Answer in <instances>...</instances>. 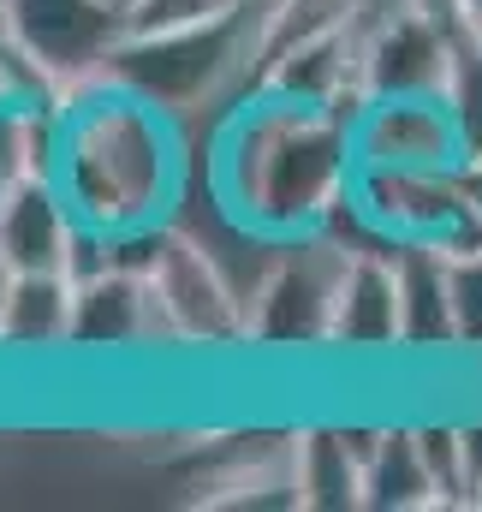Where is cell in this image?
Instances as JSON below:
<instances>
[{"label": "cell", "instance_id": "1", "mask_svg": "<svg viewBox=\"0 0 482 512\" xmlns=\"http://www.w3.org/2000/svg\"><path fill=\"white\" fill-rule=\"evenodd\" d=\"M352 179V126L322 102H292L268 90H250L244 108H233L209 161L215 197L268 239L322 233V221L352 197Z\"/></svg>", "mask_w": 482, "mask_h": 512}, {"label": "cell", "instance_id": "2", "mask_svg": "<svg viewBox=\"0 0 482 512\" xmlns=\"http://www.w3.org/2000/svg\"><path fill=\"white\" fill-rule=\"evenodd\" d=\"M60 197L78 221L137 233L173 215L185 191V143L179 120L155 102L108 84H90L60 102Z\"/></svg>", "mask_w": 482, "mask_h": 512}, {"label": "cell", "instance_id": "3", "mask_svg": "<svg viewBox=\"0 0 482 512\" xmlns=\"http://www.w3.org/2000/svg\"><path fill=\"white\" fill-rule=\"evenodd\" d=\"M120 268H137L167 346H244V292L179 221L114 233Z\"/></svg>", "mask_w": 482, "mask_h": 512}, {"label": "cell", "instance_id": "4", "mask_svg": "<svg viewBox=\"0 0 482 512\" xmlns=\"http://www.w3.org/2000/svg\"><path fill=\"white\" fill-rule=\"evenodd\" d=\"M250 60H256V0L233 18H215V24L125 36L108 78L131 96L155 102L161 114L185 120V114L209 108L233 78H250Z\"/></svg>", "mask_w": 482, "mask_h": 512}, {"label": "cell", "instance_id": "5", "mask_svg": "<svg viewBox=\"0 0 482 512\" xmlns=\"http://www.w3.org/2000/svg\"><path fill=\"white\" fill-rule=\"evenodd\" d=\"M125 36L131 24L108 0H6V42L54 102L108 84Z\"/></svg>", "mask_w": 482, "mask_h": 512}, {"label": "cell", "instance_id": "6", "mask_svg": "<svg viewBox=\"0 0 482 512\" xmlns=\"http://www.w3.org/2000/svg\"><path fill=\"white\" fill-rule=\"evenodd\" d=\"M340 268H346V251L328 233L292 239L280 251V262L268 268V280L256 286L250 310H244V346H262V352H310V346H328Z\"/></svg>", "mask_w": 482, "mask_h": 512}, {"label": "cell", "instance_id": "7", "mask_svg": "<svg viewBox=\"0 0 482 512\" xmlns=\"http://www.w3.org/2000/svg\"><path fill=\"white\" fill-rule=\"evenodd\" d=\"M358 167H459L465 143L447 96H369L352 120Z\"/></svg>", "mask_w": 482, "mask_h": 512}, {"label": "cell", "instance_id": "8", "mask_svg": "<svg viewBox=\"0 0 482 512\" xmlns=\"http://www.w3.org/2000/svg\"><path fill=\"white\" fill-rule=\"evenodd\" d=\"M453 30H441L435 18L411 12L405 0L358 42L363 90L369 96H441L447 66H453Z\"/></svg>", "mask_w": 482, "mask_h": 512}, {"label": "cell", "instance_id": "9", "mask_svg": "<svg viewBox=\"0 0 482 512\" xmlns=\"http://www.w3.org/2000/svg\"><path fill=\"white\" fill-rule=\"evenodd\" d=\"M352 197L381 233L423 239V245H435L441 227L465 209L459 167H358Z\"/></svg>", "mask_w": 482, "mask_h": 512}, {"label": "cell", "instance_id": "10", "mask_svg": "<svg viewBox=\"0 0 482 512\" xmlns=\"http://www.w3.org/2000/svg\"><path fill=\"white\" fill-rule=\"evenodd\" d=\"M155 304L137 268H108L84 286H72V352H131V346H155Z\"/></svg>", "mask_w": 482, "mask_h": 512}, {"label": "cell", "instance_id": "11", "mask_svg": "<svg viewBox=\"0 0 482 512\" xmlns=\"http://www.w3.org/2000/svg\"><path fill=\"white\" fill-rule=\"evenodd\" d=\"M393 274H399V346L405 352H453L459 316H453L447 256L423 239H399Z\"/></svg>", "mask_w": 482, "mask_h": 512}, {"label": "cell", "instance_id": "12", "mask_svg": "<svg viewBox=\"0 0 482 512\" xmlns=\"http://www.w3.org/2000/svg\"><path fill=\"white\" fill-rule=\"evenodd\" d=\"M328 346H340V352H399V274H393V256H346Z\"/></svg>", "mask_w": 482, "mask_h": 512}, {"label": "cell", "instance_id": "13", "mask_svg": "<svg viewBox=\"0 0 482 512\" xmlns=\"http://www.w3.org/2000/svg\"><path fill=\"white\" fill-rule=\"evenodd\" d=\"M72 233V203L60 197L54 179H24L0 197V256L12 274L30 268H60Z\"/></svg>", "mask_w": 482, "mask_h": 512}, {"label": "cell", "instance_id": "14", "mask_svg": "<svg viewBox=\"0 0 482 512\" xmlns=\"http://www.w3.org/2000/svg\"><path fill=\"white\" fill-rule=\"evenodd\" d=\"M292 483L304 512H346L363 507V459L340 423H304L292 429Z\"/></svg>", "mask_w": 482, "mask_h": 512}, {"label": "cell", "instance_id": "15", "mask_svg": "<svg viewBox=\"0 0 482 512\" xmlns=\"http://www.w3.org/2000/svg\"><path fill=\"white\" fill-rule=\"evenodd\" d=\"M72 334V280L60 268L12 274L0 292V340L6 352H60Z\"/></svg>", "mask_w": 482, "mask_h": 512}, {"label": "cell", "instance_id": "16", "mask_svg": "<svg viewBox=\"0 0 482 512\" xmlns=\"http://www.w3.org/2000/svg\"><path fill=\"white\" fill-rule=\"evenodd\" d=\"M363 507H375V512H441L435 471H429V459H423L411 423H387V429H381V447H375L369 465H363Z\"/></svg>", "mask_w": 482, "mask_h": 512}, {"label": "cell", "instance_id": "17", "mask_svg": "<svg viewBox=\"0 0 482 512\" xmlns=\"http://www.w3.org/2000/svg\"><path fill=\"white\" fill-rule=\"evenodd\" d=\"M363 12V0H256V60H250V84L268 60L304 48V42H322V36H340L352 30Z\"/></svg>", "mask_w": 482, "mask_h": 512}, {"label": "cell", "instance_id": "18", "mask_svg": "<svg viewBox=\"0 0 482 512\" xmlns=\"http://www.w3.org/2000/svg\"><path fill=\"white\" fill-rule=\"evenodd\" d=\"M453 120H459V143H465V161L482 155V42L477 36H459L453 42V66H447V84H441Z\"/></svg>", "mask_w": 482, "mask_h": 512}, {"label": "cell", "instance_id": "19", "mask_svg": "<svg viewBox=\"0 0 482 512\" xmlns=\"http://www.w3.org/2000/svg\"><path fill=\"white\" fill-rule=\"evenodd\" d=\"M417 429V447L435 471V489H441V512L471 507V483H465V435L459 423H411Z\"/></svg>", "mask_w": 482, "mask_h": 512}, {"label": "cell", "instance_id": "20", "mask_svg": "<svg viewBox=\"0 0 482 512\" xmlns=\"http://www.w3.org/2000/svg\"><path fill=\"white\" fill-rule=\"evenodd\" d=\"M250 0H137L125 12L131 36H161V30H191V24H215V18H233Z\"/></svg>", "mask_w": 482, "mask_h": 512}, {"label": "cell", "instance_id": "21", "mask_svg": "<svg viewBox=\"0 0 482 512\" xmlns=\"http://www.w3.org/2000/svg\"><path fill=\"white\" fill-rule=\"evenodd\" d=\"M453 280V316H459V346H482V256L447 262Z\"/></svg>", "mask_w": 482, "mask_h": 512}, {"label": "cell", "instance_id": "22", "mask_svg": "<svg viewBox=\"0 0 482 512\" xmlns=\"http://www.w3.org/2000/svg\"><path fill=\"white\" fill-rule=\"evenodd\" d=\"M465 435V483H471V507H482V423H459Z\"/></svg>", "mask_w": 482, "mask_h": 512}, {"label": "cell", "instance_id": "23", "mask_svg": "<svg viewBox=\"0 0 482 512\" xmlns=\"http://www.w3.org/2000/svg\"><path fill=\"white\" fill-rule=\"evenodd\" d=\"M411 12H423V18H435L441 30H453V36H465V6L459 0H405Z\"/></svg>", "mask_w": 482, "mask_h": 512}, {"label": "cell", "instance_id": "24", "mask_svg": "<svg viewBox=\"0 0 482 512\" xmlns=\"http://www.w3.org/2000/svg\"><path fill=\"white\" fill-rule=\"evenodd\" d=\"M459 6H465V36L482 42V0H459Z\"/></svg>", "mask_w": 482, "mask_h": 512}, {"label": "cell", "instance_id": "25", "mask_svg": "<svg viewBox=\"0 0 482 512\" xmlns=\"http://www.w3.org/2000/svg\"><path fill=\"white\" fill-rule=\"evenodd\" d=\"M6 280H12V268H6V256H0V292H6Z\"/></svg>", "mask_w": 482, "mask_h": 512}, {"label": "cell", "instance_id": "26", "mask_svg": "<svg viewBox=\"0 0 482 512\" xmlns=\"http://www.w3.org/2000/svg\"><path fill=\"white\" fill-rule=\"evenodd\" d=\"M0 42H6V0H0Z\"/></svg>", "mask_w": 482, "mask_h": 512}, {"label": "cell", "instance_id": "27", "mask_svg": "<svg viewBox=\"0 0 482 512\" xmlns=\"http://www.w3.org/2000/svg\"><path fill=\"white\" fill-rule=\"evenodd\" d=\"M108 6H120V12H131V6H137V0H108Z\"/></svg>", "mask_w": 482, "mask_h": 512}, {"label": "cell", "instance_id": "28", "mask_svg": "<svg viewBox=\"0 0 482 512\" xmlns=\"http://www.w3.org/2000/svg\"><path fill=\"white\" fill-rule=\"evenodd\" d=\"M0 352H6V340H0Z\"/></svg>", "mask_w": 482, "mask_h": 512}]
</instances>
